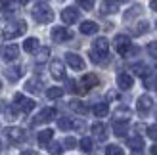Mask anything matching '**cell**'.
Instances as JSON below:
<instances>
[{
  "mask_svg": "<svg viewBox=\"0 0 157 155\" xmlns=\"http://www.w3.org/2000/svg\"><path fill=\"white\" fill-rule=\"evenodd\" d=\"M31 13H33V19L36 23H42V25H44V23H50L54 19V10L48 4H36Z\"/></svg>",
  "mask_w": 157,
  "mask_h": 155,
  "instance_id": "obj_1",
  "label": "cell"
},
{
  "mask_svg": "<svg viewBox=\"0 0 157 155\" xmlns=\"http://www.w3.org/2000/svg\"><path fill=\"white\" fill-rule=\"evenodd\" d=\"M25 31H27V23L23 21V19H17V21L8 23L6 29H4V33H2V36L6 38V40H12V38L21 36L23 33H25Z\"/></svg>",
  "mask_w": 157,
  "mask_h": 155,
  "instance_id": "obj_2",
  "label": "cell"
},
{
  "mask_svg": "<svg viewBox=\"0 0 157 155\" xmlns=\"http://www.w3.org/2000/svg\"><path fill=\"white\" fill-rule=\"evenodd\" d=\"M113 46H115V50H117L119 56H128L130 50H132V42L127 35H117L115 40H113Z\"/></svg>",
  "mask_w": 157,
  "mask_h": 155,
  "instance_id": "obj_3",
  "label": "cell"
},
{
  "mask_svg": "<svg viewBox=\"0 0 157 155\" xmlns=\"http://www.w3.org/2000/svg\"><path fill=\"white\" fill-rule=\"evenodd\" d=\"M4 132H6V138H8L12 144H23V142H25V138H27L25 130H23V128H17V127H8Z\"/></svg>",
  "mask_w": 157,
  "mask_h": 155,
  "instance_id": "obj_4",
  "label": "cell"
},
{
  "mask_svg": "<svg viewBox=\"0 0 157 155\" xmlns=\"http://www.w3.org/2000/svg\"><path fill=\"white\" fill-rule=\"evenodd\" d=\"M73 38V33L69 31L67 27H54L52 29V40L54 42H67V40H71Z\"/></svg>",
  "mask_w": 157,
  "mask_h": 155,
  "instance_id": "obj_5",
  "label": "cell"
},
{
  "mask_svg": "<svg viewBox=\"0 0 157 155\" xmlns=\"http://www.w3.org/2000/svg\"><path fill=\"white\" fill-rule=\"evenodd\" d=\"M13 102H15V107H19L23 113H31L35 109V102L31 98H25L23 94H15L13 96Z\"/></svg>",
  "mask_w": 157,
  "mask_h": 155,
  "instance_id": "obj_6",
  "label": "cell"
},
{
  "mask_svg": "<svg viewBox=\"0 0 157 155\" xmlns=\"http://www.w3.org/2000/svg\"><path fill=\"white\" fill-rule=\"evenodd\" d=\"M153 107V100H151V96H147V94H142L138 98V102H136V111L142 115H147L150 113V109Z\"/></svg>",
  "mask_w": 157,
  "mask_h": 155,
  "instance_id": "obj_7",
  "label": "cell"
},
{
  "mask_svg": "<svg viewBox=\"0 0 157 155\" xmlns=\"http://www.w3.org/2000/svg\"><path fill=\"white\" fill-rule=\"evenodd\" d=\"M56 119V109L54 107H44V109L33 119V125H44V123H50Z\"/></svg>",
  "mask_w": 157,
  "mask_h": 155,
  "instance_id": "obj_8",
  "label": "cell"
},
{
  "mask_svg": "<svg viewBox=\"0 0 157 155\" xmlns=\"http://www.w3.org/2000/svg\"><path fill=\"white\" fill-rule=\"evenodd\" d=\"M65 61H67V65L73 69V71H82L84 69V59L78 56V54L75 52H67L65 54Z\"/></svg>",
  "mask_w": 157,
  "mask_h": 155,
  "instance_id": "obj_9",
  "label": "cell"
},
{
  "mask_svg": "<svg viewBox=\"0 0 157 155\" xmlns=\"http://www.w3.org/2000/svg\"><path fill=\"white\" fill-rule=\"evenodd\" d=\"M92 52H96L98 56H107V52H109V40L104 38V36L96 38V40L92 42Z\"/></svg>",
  "mask_w": 157,
  "mask_h": 155,
  "instance_id": "obj_10",
  "label": "cell"
},
{
  "mask_svg": "<svg viewBox=\"0 0 157 155\" xmlns=\"http://www.w3.org/2000/svg\"><path fill=\"white\" fill-rule=\"evenodd\" d=\"M128 128H130V121L128 119H115L113 121V132H115V136H124L128 132Z\"/></svg>",
  "mask_w": 157,
  "mask_h": 155,
  "instance_id": "obj_11",
  "label": "cell"
},
{
  "mask_svg": "<svg viewBox=\"0 0 157 155\" xmlns=\"http://www.w3.org/2000/svg\"><path fill=\"white\" fill-rule=\"evenodd\" d=\"M61 21L65 23V25H73V23L78 21V10L77 8H65L63 12H61Z\"/></svg>",
  "mask_w": 157,
  "mask_h": 155,
  "instance_id": "obj_12",
  "label": "cell"
},
{
  "mask_svg": "<svg viewBox=\"0 0 157 155\" xmlns=\"http://www.w3.org/2000/svg\"><path fill=\"white\" fill-rule=\"evenodd\" d=\"M50 73H52V77L56 81L65 79V67H63V63H61L59 59H54L52 63H50Z\"/></svg>",
  "mask_w": 157,
  "mask_h": 155,
  "instance_id": "obj_13",
  "label": "cell"
},
{
  "mask_svg": "<svg viewBox=\"0 0 157 155\" xmlns=\"http://www.w3.org/2000/svg\"><path fill=\"white\" fill-rule=\"evenodd\" d=\"M117 86L121 90H130L134 86V79H132L128 73H119L117 75Z\"/></svg>",
  "mask_w": 157,
  "mask_h": 155,
  "instance_id": "obj_14",
  "label": "cell"
},
{
  "mask_svg": "<svg viewBox=\"0 0 157 155\" xmlns=\"http://www.w3.org/2000/svg\"><path fill=\"white\" fill-rule=\"evenodd\" d=\"M17 56H19V48L15 44H8V46H4V48H2V58L6 61H15V59H17Z\"/></svg>",
  "mask_w": 157,
  "mask_h": 155,
  "instance_id": "obj_15",
  "label": "cell"
},
{
  "mask_svg": "<svg viewBox=\"0 0 157 155\" xmlns=\"http://www.w3.org/2000/svg\"><path fill=\"white\" fill-rule=\"evenodd\" d=\"M92 134H94V138H96V140H100V142H104L105 140V138H107V128H105V125H104V123H94V125H92Z\"/></svg>",
  "mask_w": 157,
  "mask_h": 155,
  "instance_id": "obj_16",
  "label": "cell"
},
{
  "mask_svg": "<svg viewBox=\"0 0 157 155\" xmlns=\"http://www.w3.org/2000/svg\"><path fill=\"white\" fill-rule=\"evenodd\" d=\"M119 10V0H101V13H115Z\"/></svg>",
  "mask_w": 157,
  "mask_h": 155,
  "instance_id": "obj_17",
  "label": "cell"
},
{
  "mask_svg": "<svg viewBox=\"0 0 157 155\" xmlns=\"http://www.w3.org/2000/svg\"><path fill=\"white\" fill-rule=\"evenodd\" d=\"M25 90L27 92H31V94H40V90H42V81L40 79H29L27 82H25Z\"/></svg>",
  "mask_w": 157,
  "mask_h": 155,
  "instance_id": "obj_18",
  "label": "cell"
},
{
  "mask_svg": "<svg viewBox=\"0 0 157 155\" xmlns=\"http://www.w3.org/2000/svg\"><path fill=\"white\" fill-rule=\"evenodd\" d=\"M82 84H84V90H90L94 86H98L100 84V79H98V75H94V73H86L82 77Z\"/></svg>",
  "mask_w": 157,
  "mask_h": 155,
  "instance_id": "obj_19",
  "label": "cell"
},
{
  "mask_svg": "<svg viewBox=\"0 0 157 155\" xmlns=\"http://www.w3.org/2000/svg\"><path fill=\"white\" fill-rule=\"evenodd\" d=\"M69 107H71V111H75L78 115L88 113V105H86L84 102H81V100H71V102H69Z\"/></svg>",
  "mask_w": 157,
  "mask_h": 155,
  "instance_id": "obj_20",
  "label": "cell"
},
{
  "mask_svg": "<svg viewBox=\"0 0 157 155\" xmlns=\"http://www.w3.org/2000/svg\"><path fill=\"white\" fill-rule=\"evenodd\" d=\"M4 75H6V79L10 81V82H15V81L21 79L23 71H21V67H8L6 71H4Z\"/></svg>",
  "mask_w": 157,
  "mask_h": 155,
  "instance_id": "obj_21",
  "label": "cell"
},
{
  "mask_svg": "<svg viewBox=\"0 0 157 155\" xmlns=\"http://www.w3.org/2000/svg\"><path fill=\"white\" fill-rule=\"evenodd\" d=\"M98 23H94V21H82L81 23V33L82 35H96L98 33Z\"/></svg>",
  "mask_w": 157,
  "mask_h": 155,
  "instance_id": "obj_22",
  "label": "cell"
},
{
  "mask_svg": "<svg viewBox=\"0 0 157 155\" xmlns=\"http://www.w3.org/2000/svg\"><path fill=\"white\" fill-rule=\"evenodd\" d=\"M128 148L136 153H142L144 151V140L140 136H132V138H128Z\"/></svg>",
  "mask_w": 157,
  "mask_h": 155,
  "instance_id": "obj_23",
  "label": "cell"
},
{
  "mask_svg": "<svg viewBox=\"0 0 157 155\" xmlns=\"http://www.w3.org/2000/svg\"><path fill=\"white\" fill-rule=\"evenodd\" d=\"M38 46H40V42H38V38L31 36V38H25V42H23V50L29 52V54H35L38 50Z\"/></svg>",
  "mask_w": 157,
  "mask_h": 155,
  "instance_id": "obj_24",
  "label": "cell"
},
{
  "mask_svg": "<svg viewBox=\"0 0 157 155\" xmlns=\"http://www.w3.org/2000/svg\"><path fill=\"white\" fill-rule=\"evenodd\" d=\"M52 138H54V130L44 128V130L38 132V144H40V146H48L52 142Z\"/></svg>",
  "mask_w": 157,
  "mask_h": 155,
  "instance_id": "obj_25",
  "label": "cell"
},
{
  "mask_svg": "<svg viewBox=\"0 0 157 155\" xmlns=\"http://www.w3.org/2000/svg\"><path fill=\"white\" fill-rule=\"evenodd\" d=\"M142 12H144V8L140 6V4H134L132 8H128V10L124 12V15H123V17H124V21H130V19H134L136 15H140Z\"/></svg>",
  "mask_w": 157,
  "mask_h": 155,
  "instance_id": "obj_26",
  "label": "cell"
},
{
  "mask_svg": "<svg viewBox=\"0 0 157 155\" xmlns=\"http://www.w3.org/2000/svg\"><path fill=\"white\" fill-rule=\"evenodd\" d=\"M92 113L96 115V117H105V115L109 113V105L105 102H100V104H96L92 107Z\"/></svg>",
  "mask_w": 157,
  "mask_h": 155,
  "instance_id": "obj_27",
  "label": "cell"
},
{
  "mask_svg": "<svg viewBox=\"0 0 157 155\" xmlns=\"http://www.w3.org/2000/svg\"><path fill=\"white\" fill-rule=\"evenodd\" d=\"M147 31H150V23H147V21H140V23H136V25L132 27V35L140 36V35L147 33Z\"/></svg>",
  "mask_w": 157,
  "mask_h": 155,
  "instance_id": "obj_28",
  "label": "cell"
},
{
  "mask_svg": "<svg viewBox=\"0 0 157 155\" xmlns=\"http://www.w3.org/2000/svg\"><path fill=\"white\" fill-rule=\"evenodd\" d=\"M144 86L150 90H157V75H153V73L144 75Z\"/></svg>",
  "mask_w": 157,
  "mask_h": 155,
  "instance_id": "obj_29",
  "label": "cell"
},
{
  "mask_svg": "<svg viewBox=\"0 0 157 155\" xmlns=\"http://www.w3.org/2000/svg\"><path fill=\"white\" fill-rule=\"evenodd\" d=\"M46 96H48L50 100H58V98L63 96V88H59V86H52V88L46 90Z\"/></svg>",
  "mask_w": 157,
  "mask_h": 155,
  "instance_id": "obj_30",
  "label": "cell"
},
{
  "mask_svg": "<svg viewBox=\"0 0 157 155\" xmlns=\"http://www.w3.org/2000/svg\"><path fill=\"white\" fill-rule=\"evenodd\" d=\"M48 56H50V48H38V52H36V61L38 63H44L46 59H48Z\"/></svg>",
  "mask_w": 157,
  "mask_h": 155,
  "instance_id": "obj_31",
  "label": "cell"
},
{
  "mask_svg": "<svg viewBox=\"0 0 157 155\" xmlns=\"http://www.w3.org/2000/svg\"><path fill=\"white\" fill-rule=\"evenodd\" d=\"M4 115H6L8 121H15L17 119V109H15L13 105H6L4 107Z\"/></svg>",
  "mask_w": 157,
  "mask_h": 155,
  "instance_id": "obj_32",
  "label": "cell"
},
{
  "mask_svg": "<svg viewBox=\"0 0 157 155\" xmlns=\"http://www.w3.org/2000/svg\"><path fill=\"white\" fill-rule=\"evenodd\" d=\"M48 151H50V155H61L63 153V148H61L59 142H50L48 144Z\"/></svg>",
  "mask_w": 157,
  "mask_h": 155,
  "instance_id": "obj_33",
  "label": "cell"
},
{
  "mask_svg": "<svg viewBox=\"0 0 157 155\" xmlns=\"http://www.w3.org/2000/svg\"><path fill=\"white\" fill-rule=\"evenodd\" d=\"M78 146H81V149H82V151H86V153H90V151L94 149V144H92L90 138H82V140L78 142Z\"/></svg>",
  "mask_w": 157,
  "mask_h": 155,
  "instance_id": "obj_34",
  "label": "cell"
},
{
  "mask_svg": "<svg viewBox=\"0 0 157 155\" xmlns=\"http://www.w3.org/2000/svg\"><path fill=\"white\" fill-rule=\"evenodd\" d=\"M2 8H4L6 15H12V13H15V10H17V6L12 4V2H8V0H2Z\"/></svg>",
  "mask_w": 157,
  "mask_h": 155,
  "instance_id": "obj_35",
  "label": "cell"
},
{
  "mask_svg": "<svg viewBox=\"0 0 157 155\" xmlns=\"http://www.w3.org/2000/svg\"><path fill=\"white\" fill-rule=\"evenodd\" d=\"M58 127L61 130H69V128L73 127V123H71V119H67V117H59L58 119Z\"/></svg>",
  "mask_w": 157,
  "mask_h": 155,
  "instance_id": "obj_36",
  "label": "cell"
},
{
  "mask_svg": "<svg viewBox=\"0 0 157 155\" xmlns=\"http://www.w3.org/2000/svg\"><path fill=\"white\" fill-rule=\"evenodd\" d=\"M105 155H124L123 153V148H119V146H107L105 148Z\"/></svg>",
  "mask_w": 157,
  "mask_h": 155,
  "instance_id": "obj_37",
  "label": "cell"
},
{
  "mask_svg": "<svg viewBox=\"0 0 157 155\" xmlns=\"http://www.w3.org/2000/svg\"><path fill=\"white\" fill-rule=\"evenodd\" d=\"M132 71H134L136 75H142V77H144V75H147V73H150V69H147L144 63H136L134 67H132Z\"/></svg>",
  "mask_w": 157,
  "mask_h": 155,
  "instance_id": "obj_38",
  "label": "cell"
},
{
  "mask_svg": "<svg viewBox=\"0 0 157 155\" xmlns=\"http://www.w3.org/2000/svg\"><path fill=\"white\" fill-rule=\"evenodd\" d=\"M77 4L82 8V10H86V12H90L92 8H94V0H77Z\"/></svg>",
  "mask_w": 157,
  "mask_h": 155,
  "instance_id": "obj_39",
  "label": "cell"
},
{
  "mask_svg": "<svg viewBox=\"0 0 157 155\" xmlns=\"http://www.w3.org/2000/svg\"><path fill=\"white\" fill-rule=\"evenodd\" d=\"M128 117H130V111L127 107H121V109L115 111V119H128Z\"/></svg>",
  "mask_w": 157,
  "mask_h": 155,
  "instance_id": "obj_40",
  "label": "cell"
},
{
  "mask_svg": "<svg viewBox=\"0 0 157 155\" xmlns=\"http://www.w3.org/2000/svg\"><path fill=\"white\" fill-rule=\"evenodd\" d=\"M90 59L94 63H107V56H98L96 52H90Z\"/></svg>",
  "mask_w": 157,
  "mask_h": 155,
  "instance_id": "obj_41",
  "label": "cell"
},
{
  "mask_svg": "<svg viewBox=\"0 0 157 155\" xmlns=\"http://www.w3.org/2000/svg\"><path fill=\"white\" fill-rule=\"evenodd\" d=\"M147 54H150L151 58H155V59H157V40H153V42L147 44Z\"/></svg>",
  "mask_w": 157,
  "mask_h": 155,
  "instance_id": "obj_42",
  "label": "cell"
},
{
  "mask_svg": "<svg viewBox=\"0 0 157 155\" xmlns=\"http://www.w3.org/2000/svg\"><path fill=\"white\" fill-rule=\"evenodd\" d=\"M147 136H150L151 140H155V142H157V125L147 127Z\"/></svg>",
  "mask_w": 157,
  "mask_h": 155,
  "instance_id": "obj_43",
  "label": "cell"
},
{
  "mask_svg": "<svg viewBox=\"0 0 157 155\" xmlns=\"http://www.w3.org/2000/svg\"><path fill=\"white\" fill-rule=\"evenodd\" d=\"M63 144L67 146V149H73V148H75V146H77V140H75V138H73V136H67V138H65V140H63Z\"/></svg>",
  "mask_w": 157,
  "mask_h": 155,
  "instance_id": "obj_44",
  "label": "cell"
},
{
  "mask_svg": "<svg viewBox=\"0 0 157 155\" xmlns=\"http://www.w3.org/2000/svg\"><path fill=\"white\" fill-rule=\"evenodd\" d=\"M67 88L71 90V92H84L82 88H77V82H75V81H71V79L67 81Z\"/></svg>",
  "mask_w": 157,
  "mask_h": 155,
  "instance_id": "obj_45",
  "label": "cell"
},
{
  "mask_svg": "<svg viewBox=\"0 0 157 155\" xmlns=\"http://www.w3.org/2000/svg\"><path fill=\"white\" fill-rule=\"evenodd\" d=\"M107 100H119V94H117L115 90H109L107 92Z\"/></svg>",
  "mask_w": 157,
  "mask_h": 155,
  "instance_id": "obj_46",
  "label": "cell"
},
{
  "mask_svg": "<svg viewBox=\"0 0 157 155\" xmlns=\"http://www.w3.org/2000/svg\"><path fill=\"white\" fill-rule=\"evenodd\" d=\"M73 127H75V128H78V130L84 128V121H77V123H73Z\"/></svg>",
  "mask_w": 157,
  "mask_h": 155,
  "instance_id": "obj_47",
  "label": "cell"
},
{
  "mask_svg": "<svg viewBox=\"0 0 157 155\" xmlns=\"http://www.w3.org/2000/svg\"><path fill=\"white\" fill-rule=\"evenodd\" d=\"M150 6H151V10H153V12H157V0H151Z\"/></svg>",
  "mask_w": 157,
  "mask_h": 155,
  "instance_id": "obj_48",
  "label": "cell"
},
{
  "mask_svg": "<svg viewBox=\"0 0 157 155\" xmlns=\"http://www.w3.org/2000/svg\"><path fill=\"white\" fill-rule=\"evenodd\" d=\"M21 155H36V153L31 151V149H27V151H21Z\"/></svg>",
  "mask_w": 157,
  "mask_h": 155,
  "instance_id": "obj_49",
  "label": "cell"
},
{
  "mask_svg": "<svg viewBox=\"0 0 157 155\" xmlns=\"http://www.w3.org/2000/svg\"><path fill=\"white\" fill-rule=\"evenodd\" d=\"M150 151H151V155H157V144L151 146V149H150Z\"/></svg>",
  "mask_w": 157,
  "mask_h": 155,
  "instance_id": "obj_50",
  "label": "cell"
},
{
  "mask_svg": "<svg viewBox=\"0 0 157 155\" xmlns=\"http://www.w3.org/2000/svg\"><path fill=\"white\" fill-rule=\"evenodd\" d=\"M17 2H19V4H29L31 0H17Z\"/></svg>",
  "mask_w": 157,
  "mask_h": 155,
  "instance_id": "obj_51",
  "label": "cell"
},
{
  "mask_svg": "<svg viewBox=\"0 0 157 155\" xmlns=\"http://www.w3.org/2000/svg\"><path fill=\"white\" fill-rule=\"evenodd\" d=\"M0 151H2V142H0Z\"/></svg>",
  "mask_w": 157,
  "mask_h": 155,
  "instance_id": "obj_52",
  "label": "cell"
},
{
  "mask_svg": "<svg viewBox=\"0 0 157 155\" xmlns=\"http://www.w3.org/2000/svg\"><path fill=\"white\" fill-rule=\"evenodd\" d=\"M0 88H2V82H0Z\"/></svg>",
  "mask_w": 157,
  "mask_h": 155,
  "instance_id": "obj_53",
  "label": "cell"
},
{
  "mask_svg": "<svg viewBox=\"0 0 157 155\" xmlns=\"http://www.w3.org/2000/svg\"><path fill=\"white\" fill-rule=\"evenodd\" d=\"M119 2H124V0H119Z\"/></svg>",
  "mask_w": 157,
  "mask_h": 155,
  "instance_id": "obj_54",
  "label": "cell"
}]
</instances>
